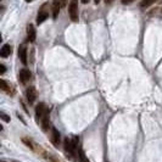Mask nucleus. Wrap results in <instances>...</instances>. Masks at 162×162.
I'll list each match as a JSON object with an SVG mask.
<instances>
[{
	"label": "nucleus",
	"instance_id": "obj_16",
	"mask_svg": "<svg viewBox=\"0 0 162 162\" xmlns=\"http://www.w3.org/2000/svg\"><path fill=\"white\" fill-rule=\"evenodd\" d=\"M1 118H2L5 122H9V121H10V117H9V116H6L5 113H1Z\"/></svg>",
	"mask_w": 162,
	"mask_h": 162
},
{
	"label": "nucleus",
	"instance_id": "obj_2",
	"mask_svg": "<svg viewBox=\"0 0 162 162\" xmlns=\"http://www.w3.org/2000/svg\"><path fill=\"white\" fill-rule=\"evenodd\" d=\"M64 146H65V151H66V154H67V156L74 157V155H76V152H77V149L74 148L72 140L68 139V138H65V140H64Z\"/></svg>",
	"mask_w": 162,
	"mask_h": 162
},
{
	"label": "nucleus",
	"instance_id": "obj_1",
	"mask_svg": "<svg viewBox=\"0 0 162 162\" xmlns=\"http://www.w3.org/2000/svg\"><path fill=\"white\" fill-rule=\"evenodd\" d=\"M68 15H69V18L73 22L78 21V5H77L76 0H72L69 2V5H68Z\"/></svg>",
	"mask_w": 162,
	"mask_h": 162
},
{
	"label": "nucleus",
	"instance_id": "obj_17",
	"mask_svg": "<svg viewBox=\"0 0 162 162\" xmlns=\"http://www.w3.org/2000/svg\"><path fill=\"white\" fill-rule=\"evenodd\" d=\"M5 71H6L5 66H4V65H0V74H4V73H5Z\"/></svg>",
	"mask_w": 162,
	"mask_h": 162
},
{
	"label": "nucleus",
	"instance_id": "obj_11",
	"mask_svg": "<svg viewBox=\"0 0 162 162\" xmlns=\"http://www.w3.org/2000/svg\"><path fill=\"white\" fill-rule=\"evenodd\" d=\"M49 126H50V118H49V109H48V111L45 112V115L41 118V128L43 130H48Z\"/></svg>",
	"mask_w": 162,
	"mask_h": 162
},
{
	"label": "nucleus",
	"instance_id": "obj_6",
	"mask_svg": "<svg viewBox=\"0 0 162 162\" xmlns=\"http://www.w3.org/2000/svg\"><path fill=\"white\" fill-rule=\"evenodd\" d=\"M60 132L56 129L55 127L51 128V141L54 144L55 148H59V144H60Z\"/></svg>",
	"mask_w": 162,
	"mask_h": 162
},
{
	"label": "nucleus",
	"instance_id": "obj_22",
	"mask_svg": "<svg viewBox=\"0 0 162 162\" xmlns=\"http://www.w3.org/2000/svg\"><path fill=\"white\" fill-rule=\"evenodd\" d=\"M26 1H27V2H31V1H33V0H26Z\"/></svg>",
	"mask_w": 162,
	"mask_h": 162
},
{
	"label": "nucleus",
	"instance_id": "obj_21",
	"mask_svg": "<svg viewBox=\"0 0 162 162\" xmlns=\"http://www.w3.org/2000/svg\"><path fill=\"white\" fill-rule=\"evenodd\" d=\"M111 1H112V0H106V4H107V2H111Z\"/></svg>",
	"mask_w": 162,
	"mask_h": 162
},
{
	"label": "nucleus",
	"instance_id": "obj_7",
	"mask_svg": "<svg viewBox=\"0 0 162 162\" xmlns=\"http://www.w3.org/2000/svg\"><path fill=\"white\" fill-rule=\"evenodd\" d=\"M48 111V107L45 106V104H43V102H40L37 107H35V115H37V118L39 120H41L43 118V116L45 115V112Z\"/></svg>",
	"mask_w": 162,
	"mask_h": 162
},
{
	"label": "nucleus",
	"instance_id": "obj_13",
	"mask_svg": "<svg viewBox=\"0 0 162 162\" xmlns=\"http://www.w3.org/2000/svg\"><path fill=\"white\" fill-rule=\"evenodd\" d=\"M78 162H89L88 159H87V156H85V154H84V151L82 149L78 151Z\"/></svg>",
	"mask_w": 162,
	"mask_h": 162
},
{
	"label": "nucleus",
	"instance_id": "obj_20",
	"mask_svg": "<svg viewBox=\"0 0 162 162\" xmlns=\"http://www.w3.org/2000/svg\"><path fill=\"white\" fill-rule=\"evenodd\" d=\"M94 1H95V4H99L100 2V0H94Z\"/></svg>",
	"mask_w": 162,
	"mask_h": 162
},
{
	"label": "nucleus",
	"instance_id": "obj_5",
	"mask_svg": "<svg viewBox=\"0 0 162 162\" xmlns=\"http://www.w3.org/2000/svg\"><path fill=\"white\" fill-rule=\"evenodd\" d=\"M18 57L23 65H27V46L23 44L18 48Z\"/></svg>",
	"mask_w": 162,
	"mask_h": 162
},
{
	"label": "nucleus",
	"instance_id": "obj_8",
	"mask_svg": "<svg viewBox=\"0 0 162 162\" xmlns=\"http://www.w3.org/2000/svg\"><path fill=\"white\" fill-rule=\"evenodd\" d=\"M44 7H45V5L43 6V9L38 12V16H37V25H41L48 17H49V12L48 11H45L44 10Z\"/></svg>",
	"mask_w": 162,
	"mask_h": 162
},
{
	"label": "nucleus",
	"instance_id": "obj_3",
	"mask_svg": "<svg viewBox=\"0 0 162 162\" xmlns=\"http://www.w3.org/2000/svg\"><path fill=\"white\" fill-rule=\"evenodd\" d=\"M67 4V0H53V17L56 18L59 16V12L60 10L66 6Z\"/></svg>",
	"mask_w": 162,
	"mask_h": 162
},
{
	"label": "nucleus",
	"instance_id": "obj_18",
	"mask_svg": "<svg viewBox=\"0 0 162 162\" xmlns=\"http://www.w3.org/2000/svg\"><path fill=\"white\" fill-rule=\"evenodd\" d=\"M133 1H134V0H122V4L126 5V4H130V2H133Z\"/></svg>",
	"mask_w": 162,
	"mask_h": 162
},
{
	"label": "nucleus",
	"instance_id": "obj_4",
	"mask_svg": "<svg viewBox=\"0 0 162 162\" xmlns=\"http://www.w3.org/2000/svg\"><path fill=\"white\" fill-rule=\"evenodd\" d=\"M31 77H32V73H31L30 69H27V68H22V69L20 71L18 78H20V81H21L22 83H27V82L31 79Z\"/></svg>",
	"mask_w": 162,
	"mask_h": 162
},
{
	"label": "nucleus",
	"instance_id": "obj_19",
	"mask_svg": "<svg viewBox=\"0 0 162 162\" xmlns=\"http://www.w3.org/2000/svg\"><path fill=\"white\" fill-rule=\"evenodd\" d=\"M81 1H82V2H83V4H88V2H89V1H90V0H81Z\"/></svg>",
	"mask_w": 162,
	"mask_h": 162
},
{
	"label": "nucleus",
	"instance_id": "obj_10",
	"mask_svg": "<svg viewBox=\"0 0 162 162\" xmlns=\"http://www.w3.org/2000/svg\"><path fill=\"white\" fill-rule=\"evenodd\" d=\"M26 94H27V100H28V102H30V104H33V102L35 101V99H37V92H35V89H34L33 87H30V88L27 89Z\"/></svg>",
	"mask_w": 162,
	"mask_h": 162
},
{
	"label": "nucleus",
	"instance_id": "obj_12",
	"mask_svg": "<svg viewBox=\"0 0 162 162\" xmlns=\"http://www.w3.org/2000/svg\"><path fill=\"white\" fill-rule=\"evenodd\" d=\"M27 34H28V40L33 43L35 40V37H37V32H35V28H34L33 25L27 26Z\"/></svg>",
	"mask_w": 162,
	"mask_h": 162
},
{
	"label": "nucleus",
	"instance_id": "obj_15",
	"mask_svg": "<svg viewBox=\"0 0 162 162\" xmlns=\"http://www.w3.org/2000/svg\"><path fill=\"white\" fill-rule=\"evenodd\" d=\"M0 89L2 92H9V84L4 79H0Z\"/></svg>",
	"mask_w": 162,
	"mask_h": 162
},
{
	"label": "nucleus",
	"instance_id": "obj_9",
	"mask_svg": "<svg viewBox=\"0 0 162 162\" xmlns=\"http://www.w3.org/2000/svg\"><path fill=\"white\" fill-rule=\"evenodd\" d=\"M11 53H12V48H11V45H9V44L2 45V48L0 49V56L4 57V59H6L9 55H11Z\"/></svg>",
	"mask_w": 162,
	"mask_h": 162
},
{
	"label": "nucleus",
	"instance_id": "obj_14",
	"mask_svg": "<svg viewBox=\"0 0 162 162\" xmlns=\"http://www.w3.org/2000/svg\"><path fill=\"white\" fill-rule=\"evenodd\" d=\"M154 2H156V0H141L140 6H141V7H149V6H151Z\"/></svg>",
	"mask_w": 162,
	"mask_h": 162
}]
</instances>
